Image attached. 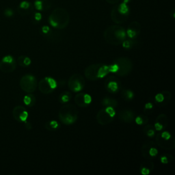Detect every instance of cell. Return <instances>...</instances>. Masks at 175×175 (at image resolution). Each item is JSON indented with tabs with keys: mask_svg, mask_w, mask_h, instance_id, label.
I'll return each mask as SVG.
<instances>
[{
	"mask_svg": "<svg viewBox=\"0 0 175 175\" xmlns=\"http://www.w3.org/2000/svg\"><path fill=\"white\" fill-rule=\"evenodd\" d=\"M139 32H140V26L137 23H133L131 24L126 31L127 36L131 39L135 38Z\"/></svg>",
	"mask_w": 175,
	"mask_h": 175,
	"instance_id": "ac0fdd59",
	"label": "cell"
},
{
	"mask_svg": "<svg viewBox=\"0 0 175 175\" xmlns=\"http://www.w3.org/2000/svg\"><path fill=\"white\" fill-rule=\"evenodd\" d=\"M135 113L130 109H123L118 113V118L125 123H131L135 120Z\"/></svg>",
	"mask_w": 175,
	"mask_h": 175,
	"instance_id": "e0dca14e",
	"label": "cell"
},
{
	"mask_svg": "<svg viewBox=\"0 0 175 175\" xmlns=\"http://www.w3.org/2000/svg\"><path fill=\"white\" fill-rule=\"evenodd\" d=\"M49 23L50 25L55 28H62L65 27L67 25L68 23V16L64 15V16H60L58 15H53L51 16L50 18H49Z\"/></svg>",
	"mask_w": 175,
	"mask_h": 175,
	"instance_id": "30bf717a",
	"label": "cell"
},
{
	"mask_svg": "<svg viewBox=\"0 0 175 175\" xmlns=\"http://www.w3.org/2000/svg\"><path fill=\"white\" fill-rule=\"evenodd\" d=\"M75 102L80 107H88L92 102V97L88 94L79 92L75 97Z\"/></svg>",
	"mask_w": 175,
	"mask_h": 175,
	"instance_id": "5bb4252c",
	"label": "cell"
},
{
	"mask_svg": "<svg viewBox=\"0 0 175 175\" xmlns=\"http://www.w3.org/2000/svg\"><path fill=\"white\" fill-rule=\"evenodd\" d=\"M26 128L27 129H32V125H31V123H26Z\"/></svg>",
	"mask_w": 175,
	"mask_h": 175,
	"instance_id": "f35d334b",
	"label": "cell"
},
{
	"mask_svg": "<svg viewBox=\"0 0 175 175\" xmlns=\"http://www.w3.org/2000/svg\"><path fill=\"white\" fill-rule=\"evenodd\" d=\"M125 30L120 26H112L107 28L104 32V38L107 43L113 45H118L126 39Z\"/></svg>",
	"mask_w": 175,
	"mask_h": 175,
	"instance_id": "7a4b0ae2",
	"label": "cell"
},
{
	"mask_svg": "<svg viewBox=\"0 0 175 175\" xmlns=\"http://www.w3.org/2000/svg\"><path fill=\"white\" fill-rule=\"evenodd\" d=\"M13 61H15V59L11 56H5L1 60V62H12Z\"/></svg>",
	"mask_w": 175,
	"mask_h": 175,
	"instance_id": "e575fe53",
	"label": "cell"
},
{
	"mask_svg": "<svg viewBox=\"0 0 175 175\" xmlns=\"http://www.w3.org/2000/svg\"><path fill=\"white\" fill-rule=\"evenodd\" d=\"M71 97L72 95L69 92H64V93H62L60 95V101L62 103H66L67 102L69 101L70 99H71Z\"/></svg>",
	"mask_w": 175,
	"mask_h": 175,
	"instance_id": "83f0119b",
	"label": "cell"
},
{
	"mask_svg": "<svg viewBox=\"0 0 175 175\" xmlns=\"http://www.w3.org/2000/svg\"><path fill=\"white\" fill-rule=\"evenodd\" d=\"M171 93L170 91H164L157 94L155 96V103L158 107H164L167 105L171 99Z\"/></svg>",
	"mask_w": 175,
	"mask_h": 175,
	"instance_id": "4fadbf2b",
	"label": "cell"
},
{
	"mask_svg": "<svg viewBox=\"0 0 175 175\" xmlns=\"http://www.w3.org/2000/svg\"><path fill=\"white\" fill-rule=\"evenodd\" d=\"M109 72L121 77L128 75L133 69L131 60L127 57H120L114 61L112 64L109 65Z\"/></svg>",
	"mask_w": 175,
	"mask_h": 175,
	"instance_id": "6da1fadb",
	"label": "cell"
},
{
	"mask_svg": "<svg viewBox=\"0 0 175 175\" xmlns=\"http://www.w3.org/2000/svg\"><path fill=\"white\" fill-rule=\"evenodd\" d=\"M141 151H142V156L148 160L153 159L159 153L157 144L151 141L144 143L142 146Z\"/></svg>",
	"mask_w": 175,
	"mask_h": 175,
	"instance_id": "9c48e42d",
	"label": "cell"
},
{
	"mask_svg": "<svg viewBox=\"0 0 175 175\" xmlns=\"http://www.w3.org/2000/svg\"><path fill=\"white\" fill-rule=\"evenodd\" d=\"M155 131H156V130H155L154 126L152 125H145V126L143 127V132L148 137H154Z\"/></svg>",
	"mask_w": 175,
	"mask_h": 175,
	"instance_id": "7402d4cb",
	"label": "cell"
},
{
	"mask_svg": "<svg viewBox=\"0 0 175 175\" xmlns=\"http://www.w3.org/2000/svg\"><path fill=\"white\" fill-rule=\"evenodd\" d=\"M116 111L112 107H105L99 111L97 114V121L101 125H109L114 121Z\"/></svg>",
	"mask_w": 175,
	"mask_h": 175,
	"instance_id": "5b68a950",
	"label": "cell"
},
{
	"mask_svg": "<svg viewBox=\"0 0 175 175\" xmlns=\"http://www.w3.org/2000/svg\"><path fill=\"white\" fill-rule=\"evenodd\" d=\"M14 12L11 8H6L4 10V15L7 17H11L12 16H13Z\"/></svg>",
	"mask_w": 175,
	"mask_h": 175,
	"instance_id": "d590c367",
	"label": "cell"
},
{
	"mask_svg": "<svg viewBox=\"0 0 175 175\" xmlns=\"http://www.w3.org/2000/svg\"><path fill=\"white\" fill-rule=\"evenodd\" d=\"M23 102L26 105L32 107L36 103V97L32 93H28V95L24 97Z\"/></svg>",
	"mask_w": 175,
	"mask_h": 175,
	"instance_id": "cb8c5ba5",
	"label": "cell"
},
{
	"mask_svg": "<svg viewBox=\"0 0 175 175\" xmlns=\"http://www.w3.org/2000/svg\"><path fill=\"white\" fill-rule=\"evenodd\" d=\"M17 64L15 61H13L12 62H1L0 63V69L3 72H12L15 70Z\"/></svg>",
	"mask_w": 175,
	"mask_h": 175,
	"instance_id": "ffe728a7",
	"label": "cell"
},
{
	"mask_svg": "<svg viewBox=\"0 0 175 175\" xmlns=\"http://www.w3.org/2000/svg\"><path fill=\"white\" fill-rule=\"evenodd\" d=\"M104 86H105L106 91L112 94L118 93L121 87L120 81L114 76H111L106 79Z\"/></svg>",
	"mask_w": 175,
	"mask_h": 175,
	"instance_id": "8fae6325",
	"label": "cell"
},
{
	"mask_svg": "<svg viewBox=\"0 0 175 175\" xmlns=\"http://www.w3.org/2000/svg\"><path fill=\"white\" fill-rule=\"evenodd\" d=\"M18 63L21 66H28L31 64V59L25 56H21L18 58Z\"/></svg>",
	"mask_w": 175,
	"mask_h": 175,
	"instance_id": "484cf974",
	"label": "cell"
},
{
	"mask_svg": "<svg viewBox=\"0 0 175 175\" xmlns=\"http://www.w3.org/2000/svg\"><path fill=\"white\" fill-rule=\"evenodd\" d=\"M153 170H154V163L148 160L142 162L139 167V171L142 175L149 174Z\"/></svg>",
	"mask_w": 175,
	"mask_h": 175,
	"instance_id": "d6986e66",
	"label": "cell"
},
{
	"mask_svg": "<svg viewBox=\"0 0 175 175\" xmlns=\"http://www.w3.org/2000/svg\"><path fill=\"white\" fill-rule=\"evenodd\" d=\"M129 1L130 0H124V1H123V3H128L129 2Z\"/></svg>",
	"mask_w": 175,
	"mask_h": 175,
	"instance_id": "ab89813d",
	"label": "cell"
},
{
	"mask_svg": "<svg viewBox=\"0 0 175 175\" xmlns=\"http://www.w3.org/2000/svg\"><path fill=\"white\" fill-rule=\"evenodd\" d=\"M30 3L28 2L27 1H22V2L20 3V5H19V8L23 10H27L28 8H30Z\"/></svg>",
	"mask_w": 175,
	"mask_h": 175,
	"instance_id": "d6a6232c",
	"label": "cell"
},
{
	"mask_svg": "<svg viewBox=\"0 0 175 175\" xmlns=\"http://www.w3.org/2000/svg\"><path fill=\"white\" fill-rule=\"evenodd\" d=\"M135 123L138 125H145L148 123V118L146 115H139L135 118Z\"/></svg>",
	"mask_w": 175,
	"mask_h": 175,
	"instance_id": "4316f807",
	"label": "cell"
},
{
	"mask_svg": "<svg viewBox=\"0 0 175 175\" xmlns=\"http://www.w3.org/2000/svg\"><path fill=\"white\" fill-rule=\"evenodd\" d=\"M118 11L121 15H126L129 12V6H127V3L123 2L118 6Z\"/></svg>",
	"mask_w": 175,
	"mask_h": 175,
	"instance_id": "4dcf8cb0",
	"label": "cell"
},
{
	"mask_svg": "<svg viewBox=\"0 0 175 175\" xmlns=\"http://www.w3.org/2000/svg\"><path fill=\"white\" fill-rule=\"evenodd\" d=\"M78 118V111L75 105L65 104L60 107L59 111V119L61 123L70 125L75 123Z\"/></svg>",
	"mask_w": 175,
	"mask_h": 175,
	"instance_id": "3957f363",
	"label": "cell"
},
{
	"mask_svg": "<svg viewBox=\"0 0 175 175\" xmlns=\"http://www.w3.org/2000/svg\"><path fill=\"white\" fill-rule=\"evenodd\" d=\"M35 8L38 10H42L43 6H42V1L40 0H36L34 2Z\"/></svg>",
	"mask_w": 175,
	"mask_h": 175,
	"instance_id": "836d02e7",
	"label": "cell"
},
{
	"mask_svg": "<svg viewBox=\"0 0 175 175\" xmlns=\"http://www.w3.org/2000/svg\"><path fill=\"white\" fill-rule=\"evenodd\" d=\"M168 125V118L166 114H162L156 118L153 126L156 131H161L166 129Z\"/></svg>",
	"mask_w": 175,
	"mask_h": 175,
	"instance_id": "2e32d148",
	"label": "cell"
},
{
	"mask_svg": "<svg viewBox=\"0 0 175 175\" xmlns=\"http://www.w3.org/2000/svg\"><path fill=\"white\" fill-rule=\"evenodd\" d=\"M101 104L104 107H112L115 108V107L118 106V103L117 100L114 99L106 97V98L103 99L101 101Z\"/></svg>",
	"mask_w": 175,
	"mask_h": 175,
	"instance_id": "44dd1931",
	"label": "cell"
},
{
	"mask_svg": "<svg viewBox=\"0 0 175 175\" xmlns=\"http://www.w3.org/2000/svg\"><path fill=\"white\" fill-rule=\"evenodd\" d=\"M42 19V15L39 12H36L34 15V19L37 21H39Z\"/></svg>",
	"mask_w": 175,
	"mask_h": 175,
	"instance_id": "74e56055",
	"label": "cell"
},
{
	"mask_svg": "<svg viewBox=\"0 0 175 175\" xmlns=\"http://www.w3.org/2000/svg\"><path fill=\"white\" fill-rule=\"evenodd\" d=\"M59 127H60L59 123H58V122H57L56 121H48L47 122L45 125V127L46 129L50 131H54L57 129Z\"/></svg>",
	"mask_w": 175,
	"mask_h": 175,
	"instance_id": "d4e9b609",
	"label": "cell"
},
{
	"mask_svg": "<svg viewBox=\"0 0 175 175\" xmlns=\"http://www.w3.org/2000/svg\"><path fill=\"white\" fill-rule=\"evenodd\" d=\"M50 28H49V26L45 25L42 27V32L44 34H47L49 33L50 32Z\"/></svg>",
	"mask_w": 175,
	"mask_h": 175,
	"instance_id": "8d00e7d4",
	"label": "cell"
},
{
	"mask_svg": "<svg viewBox=\"0 0 175 175\" xmlns=\"http://www.w3.org/2000/svg\"><path fill=\"white\" fill-rule=\"evenodd\" d=\"M57 88V82L51 77H45L38 83L39 91L43 94H51Z\"/></svg>",
	"mask_w": 175,
	"mask_h": 175,
	"instance_id": "ba28073f",
	"label": "cell"
},
{
	"mask_svg": "<svg viewBox=\"0 0 175 175\" xmlns=\"http://www.w3.org/2000/svg\"><path fill=\"white\" fill-rule=\"evenodd\" d=\"M38 83L36 77L32 75H26L20 80V86L23 91L27 93H32L36 91Z\"/></svg>",
	"mask_w": 175,
	"mask_h": 175,
	"instance_id": "8992f818",
	"label": "cell"
},
{
	"mask_svg": "<svg viewBox=\"0 0 175 175\" xmlns=\"http://www.w3.org/2000/svg\"><path fill=\"white\" fill-rule=\"evenodd\" d=\"M13 117L19 122H26L28 118V112L25 108L21 105L15 107L13 109Z\"/></svg>",
	"mask_w": 175,
	"mask_h": 175,
	"instance_id": "9a60e30c",
	"label": "cell"
},
{
	"mask_svg": "<svg viewBox=\"0 0 175 175\" xmlns=\"http://www.w3.org/2000/svg\"><path fill=\"white\" fill-rule=\"evenodd\" d=\"M157 146L166 151H171L175 148L174 137L168 131H159L155 137Z\"/></svg>",
	"mask_w": 175,
	"mask_h": 175,
	"instance_id": "277c9868",
	"label": "cell"
},
{
	"mask_svg": "<svg viewBox=\"0 0 175 175\" xmlns=\"http://www.w3.org/2000/svg\"><path fill=\"white\" fill-rule=\"evenodd\" d=\"M121 97L126 101H130L134 98V93L129 89H124L121 93Z\"/></svg>",
	"mask_w": 175,
	"mask_h": 175,
	"instance_id": "603a6c76",
	"label": "cell"
},
{
	"mask_svg": "<svg viewBox=\"0 0 175 175\" xmlns=\"http://www.w3.org/2000/svg\"><path fill=\"white\" fill-rule=\"evenodd\" d=\"M101 64H93L89 65L85 69L84 75L90 81H97L99 79V72Z\"/></svg>",
	"mask_w": 175,
	"mask_h": 175,
	"instance_id": "7c38bea8",
	"label": "cell"
},
{
	"mask_svg": "<svg viewBox=\"0 0 175 175\" xmlns=\"http://www.w3.org/2000/svg\"><path fill=\"white\" fill-rule=\"evenodd\" d=\"M153 108H154V105L152 103H147L144 105V112L146 115H149L153 113Z\"/></svg>",
	"mask_w": 175,
	"mask_h": 175,
	"instance_id": "1f68e13d",
	"label": "cell"
},
{
	"mask_svg": "<svg viewBox=\"0 0 175 175\" xmlns=\"http://www.w3.org/2000/svg\"><path fill=\"white\" fill-rule=\"evenodd\" d=\"M173 160H174V157L172 155L170 154H164L162 155V156L160 157V160L161 163L163 164H168L170 162H172Z\"/></svg>",
	"mask_w": 175,
	"mask_h": 175,
	"instance_id": "f546056e",
	"label": "cell"
},
{
	"mask_svg": "<svg viewBox=\"0 0 175 175\" xmlns=\"http://www.w3.org/2000/svg\"><path fill=\"white\" fill-rule=\"evenodd\" d=\"M136 44H137V42H136L135 40L131 39V38H129V39H125L124 40L123 43H122V45H123V48L129 49H131L132 47H133Z\"/></svg>",
	"mask_w": 175,
	"mask_h": 175,
	"instance_id": "f1b7e54d",
	"label": "cell"
},
{
	"mask_svg": "<svg viewBox=\"0 0 175 175\" xmlns=\"http://www.w3.org/2000/svg\"><path fill=\"white\" fill-rule=\"evenodd\" d=\"M86 82L84 77L80 74H74L70 77L68 82L69 89L73 93H79L84 89Z\"/></svg>",
	"mask_w": 175,
	"mask_h": 175,
	"instance_id": "52a82bcc",
	"label": "cell"
}]
</instances>
